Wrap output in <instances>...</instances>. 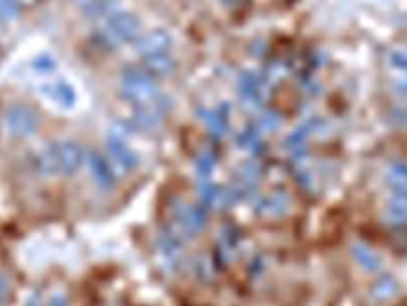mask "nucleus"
Wrapping results in <instances>:
<instances>
[{
	"mask_svg": "<svg viewBox=\"0 0 407 306\" xmlns=\"http://www.w3.org/2000/svg\"><path fill=\"white\" fill-rule=\"evenodd\" d=\"M44 159H48L44 168H48L50 172H71L80 161V153L75 146L62 144L57 148H51V152L45 153Z\"/></svg>",
	"mask_w": 407,
	"mask_h": 306,
	"instance_id": "obj_1",
	"label": "nucleus"
},
{
	"mask_svg": "<svg viewBox=\"0 0 407 306\" xmlns=\"http://www.w3.org/2000/svg\"><path fill=\"white\" fill-rule=\"evenodd\" d=\"M140 24L136 21L135 15L131 13H120L116 17H113L107 24V37L115 42H124L129 41L136 35Z\"/></svg>",
	"mask_w": 407,
	"mask_h": 306,
	"instance_id": "obj_2",
	"label": "nucleus"
},
{
	"mask_svg": "<svg viewBox=\"0 0 407 306\" xmlns=\"http://www.w3.org/2000/svg\"><path fill=\"white\" fill-rule=\"evenodd\" d=\"M169 35L164 33V31H155V33L148 35L140 41V50L142 53L151 57V55H158L164 53L165 50L169 48Z\"/></svg>",
	"mask_w": 407,
	"mask_h": 306,
	"instance_id": "obj_3",
	"label": "nucleus"
},
{
	"mask_svg": "<svg viewBox=\"0 0 407 306\" xmlns=\"http://www.w3.org/2000/svg\"><path fill=\"white\" fill-rule=\"evenodd\" d=\"M28 112H24V110H17V112L11 113V128L13 130H18V132H29V130H33V120L29 119Z\"/></svg>",
	"mask_w": 407,
	"mask_h": 306,
	"instance_id": "obj_4",
	"label": "nucleus"
},
{
	"mask_svg": "<svg viewBox=\"0 0 407 306\" xmlns=\"http://www.w3.org/2000/svg\"><path fill=\"white\" fill-rule=\"evenodd\" d=\"M78 2H84V0H78Z\"/></svg>",
	"mask_w": 407,
	"mask_h": 306,
	"instance_id": "obj_5",
	"label": "nucleus"
}]
</instances>
